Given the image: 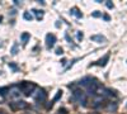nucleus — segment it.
<instances>
[{"label":"nucleus","mask_w":127,"mask_h":114,"mask_svg":"<svg viewBox=\"0 0 127 114\" xmlns=\"http://www.w3.org/2000/svg\"><path fill=\"white\" fill-rule=\"evenodd\" d=\"M79 84L81 85V86H84L87 90H88V92H90V94H95V91H97V89H98V81L97 80H94V79H92V77H84Z\"/></svg>","instance_id":"obj_1"},{"label":"nucleus","mask_w":127,"mask_h":114,"mask_svg":"<svg viewBox=\"0 0 127 114\" xmlns=\"http://www.w3.org/2000/svg\"><path fill=\"white\" fill-rule=\"evenodd\" d=\"M18 86H19L20 91H22L24 95H27V96L33 95V91L36 89V85L33 84V82H29V81H22Z\"/></svg>","instance_id":"obj_2"},{"label":"nucleus","mask_w":127,"mask_h":114,"mask_svg":"<svg viewBox=\"0 0 127 114\" xmlns=\"http://www.w3.org/2000/svg\"><path fill=\"white\" fill-rule=\"evenodd\" d=\"M32 96L34 98V100L37 103H43L47 99V92L45 90H42V89H38L36 92H33V95H32Z\"/></svg>","instance_id":"obj_3"},{"label":"nucleus","mask_w":127,"mask_h":114,"mask_svg":"<svg viewBox=\"0 0 127 114\" xmlns=\"http://www.w3.org/2000/svg\"><path fill=\"white\" fill-rule=\"evenodd\" d=\"M72 99L76 100L79 104L85 105V94H84V91H81V90H74V92H72Z\"/></svg>","instance_id":"obj_4"},{"label":"nucleus","mask_w":127,"mask_h":114,"mask_svg":"<svg viewBox=\"0 0 127 114\" xmlns=\"http://www.w3.org/2000/svg\"><path fill=\"white\" fill-rule=\"evenodd\" d=\"M10 108L13 110H18V109H26L28 107V104L23 100H18V101H14V103H10Z\"/></svg>","instance_id":"obj_5"},{"label":"nucleus","mask_w":127,"mask_h":114,"mask_svg":"<svg viewBox=\"0 0 127 114\" xmlns=\"http://www.w3.org/2000/svg\"><path fill=\"white\" fill-rule=\"evenodd\" d=\"M55 43H56V37H55V34L48 33V34L46 36V46H47V48L54 47Z\"/></svg>","instance_id":"obj_6"},{"label":"nucleus","mask_w":127,"mask_h":114,"mask_svg":"<svg viewBox=\"0 0 127 114\" xmlns=\"http://www.w3.org/2000/svg\"><path fill=\"white\" fill-rule=\"evenodd\" d=\"M9 95L12 96V98H18V96H20V89H19V86H12V88H10Z\"/></svg>","instance_id":"obj_7"},{"label":"nucleus","mask_w":127,"mask_h":114,"mask_svg":"<svg viewBox=\"0 0 127 114\" xmlns=\"http://www.w3.org/2000/svg\"><path fill=\"white\" fill-rule=\"evenodd\" d=\"M92 41H94V42H98V43H104L105 42V37L102 36V34H95V36H92L90 37Z\"/></svg>","instance_id":"obj_8"},{"label":"nucleus","mask_w":127,"mask_h":114,"mask_svg":"<svg viewBox=\"0 0 127 114\" xmlns=\"http://www.w3.org/2000/svg\"><path fill=\"white\" fill-rule=\"evenodd\" d=\"M108 60H109V53H107L103 58H100V60L97 62V65H99V66H105V64H107Z\"/></svg>","instance_id":"obj_9"},{"label":"nucleus","mask_w":127,"mask_h":114,"mask_svg":"<svg viewBox=\"0 0 127 114\" xmlns=\"http://www.w3.org/2000/svg\"><path fill=\"white\" fill-rule=\"evenodd\" d=\"M70 14H71V15H75L76 18H81V17H83V14L79 12L78 8H72V9L70 10Z\"/></svg>","instance_id":"obj_10"},{"label":"nucleus","mask_w":127,"mask_h":114,"mask_svg":"<svg viewBox=\"0 0 127 114\" xmlns=\"http://www.w3.org/2000/svg\"><path fill=\"white\" fill-rule=\"evenodd\" d=\"M29 33H23L22 36H20V41H22L23 43H26V42H28V39H29Z\"/></svg>","instance_id":"obj_11"},{"label":"nucleus","mask_w":127,"mask_h":114,"mask_svg":"<svg viewBox=\"0 0 127 114\" xmlns=\"http://www.w3.org/2000/svg\"><path fill=\"white\" fill-rule=\"evenodd\" d=\"M32 12H33L34 14H36V17H37V19H42V18H43V13H42L41 12V10H36V9H33V10H32Z\"/></svg>","instance_id":"obj_12"},{"label":"nucleus","mask_w":127,"mask_h":114,"mask_svg":"<svg viewBox=\"0 0 127 114\" xmlns=\"http://www.w3.org/2000/svg\"><path fill=\"white\" fill-rule=\"evenodd\" d=\"M9 90H10V88H1V89H0V95L5 96L6 92H9Z\"/></svg>","instance_id":"obj_13"},{"label":"nucleus","mask_w":127,"mask_h":114,"mask_svg":"<svg viewBox=\"0 0 127 114\" xmlns=\"http://www.w3.org/2000/svg\"><path fill=\"white\" fill-rule=\"evenodd\" d=\"M23 18H24L26 20H32V19H33L32 14H29V13H24V14H23Z\"/></svg>","instance_id":"obj_14"},{"label":"nucleus","mask_w":127,"mask_h":114,"mask_svg":"<svg viewBox=\"0 0 127 114\" xmlns=\"http://www.w3.org/2000/svg\"><path fill=\"white\" fill-rule=\"evenodd\" d=\"M116 109H117V104H116V103H113V105H112V104L108 105V110H113V112H114Z\"/></svg>","instance_id":"obj_15"},{"label":"nucleus","mask_w":127,"mask_h":114,"mask_svg":"<svg viewBox=\"0 0 127 114\" xmlns=\"http://www.w3.org/2000/svg\"><path fill=\"white\" fill-rule=\"evenodd\" d=\"M61 95H62V91H61V90H59V91H57V94H56V96L54 98V101H56V100H59Z\"/></svg>","instance_id":"obj_16"},{"label":"nucleus","mask_w":127,"mask_h":114,"mask_svg":"<svg viewBox=\"0 0 127 114\" xmlns=\"http://www.w3.org/2000/svg\"><path fill=\"white\" fill-rule=\"evenodd\" d=\"M17 43H14V46H13V48H12V51H10V52H12V55H15L17 53Z\"/></svg>","instance_id":"obj_17"},{"label":"nucleus","mask_w":127,"mask_h":114,"mask_svg":"<svg viewBox=\"0 0 127 114\" xmlns=\"http://www.w3.org/2000/svg\"><path fill=\"white\" fill-rule=\"evenodd\" d=\"M9 67H10V68H13L14 71H18V67H17V65L12 64V62H10V64H9Z\"/></svg>","instance_id":"obj_18"},{"label":"nucleus","mask_w":127,"mask_h":114,"mask_svg":"<svg viewBox=\"0 0 127 114\" xmlns=\"http://www.w3.org/2000/svg\"><path fill=\"white\" fill-rule=\"evenodd\" d=\"M92 17H94V18H98V17H100V13H99V12H94V13L92 14Z\"/></svg>","instance_id":"obj_19"},{"label":"nucleus","mask_w":127,"mask_h":114,"mask_svg":"<svg viewBox=\"0 0 127 114\" xmlns=\"http://www.w3.org/2000/svg\"><path fill=\"white\" fill-rule=\"evenodd\" d=\"M56 55H62V48L61 47L56 48Z\"/></svg>","instance_id":"obj_20"},{"label":"nucleus","mask_w":127,"mask_h":114,"mask_svg":"<svg viewBox=\"0 0 127 114\" xmlns=\"http://www.w3.org/2000/svg\"><path fill=\"white\" fill-rule=\"evenodd\" d=\"M105 4H107V6H108L109 9H112V8H113V3H111V1H107Z\"/></svg>","instance_id":"obj_21"},{"label":"nucleus","mask_w":127,"mask_h":114,"mask_svg":"<svg viewBox=\"0 0 127 114\" xmlns=\"http://www.w3.org/2000/svg\"><path fill=\"white\" fill-rule=\"evenodd\" d=\"M78 39H79V41H81V39H83V33L78 32Z\"/></svg>","instance_id":"obj_22"},{"label":"nucleus","mask_w":127,"mask_h":114,"mask_svg":"<svg viewBox=\"0 0 127 114\" xmlns=\"http://www.w3.org/2000/svg\"><path fill=\"white\" fill-rule=\"evenodd\" d=\"M103 18H104V19H105V20H109V17H108V15H104V17H103Z\"/></svg>","instance_id":"obj_23"},{"label":"nucleus","mask_w":127,"mask_h":114,"mask_svg":"<svg viewBox=\"0 0 127 114\" xmlns=\"http://www.w3.org/2000/svg\"><path fill=\"white\" fill-rule=\"evenodd\" d=\"M0 114H6V113H5L4 110H0Z\"/></svg>","instance_id":"obj_24"},{"label":"nucleus","mask_w":127,"mask_h":114,"mask_svg":"<svg viewBox=\"0 0 127 114\" xmlns=\"http://www.w3.org/2000/svg\"><path fill=\"white\" fill-rule=\"evenodd\" d=\"M1 20H3V17H1V15H0V23H1Z\"/></svg>","instance_id":"obj_25"}]
</instances>
